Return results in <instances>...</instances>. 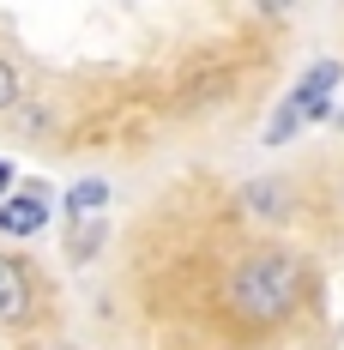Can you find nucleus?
<instances>
[{
    "label": "nucleus",
    "mask_w": 344,
    "mask_h": 350,
    "mask_svg": "<svg viewBox=\"0 0 344 350\" xmlns=\"http://www.w3.org/2000/svg\"><path fill=\"white\" fill-rule=\"evenodd\" d=\"M302 290H308L302 260L284 254V247H266V254H254V260L236 266L224 302H230V314H236L241 326H278V320L302 302Z\"/></svg>",
    "instance_id": "obj_1"
},
{
    "label": "nucleus",
    "mask_w": 344,
    "mask_h": 350,
    "mask_svg": "<svg viewBox=\"0 0 344 350\" xmlns=\"http://www.w3.org/2000/svg\"><path fill=\"white\" fill-rule=\"evenodd\" d=\"M42 224H49L42 187H31V193H6V200H0V236H36Z\"/></svg>",
    "instance_id": "obj_3"
},
{
    "label": "nucleus",
    "mask_w": 344,
    "mask_h": 350,
    "mask_svg": "<svg viewBox=\"0 0 344 350\" xmlns=\"http://www.w3.org/2000/svg\"><path fill=\"white\" fill-rule=\"evenodd\" d=\"M103 200H109L103 181H79V187L67 193V211H72V217H91V211H103Z\"/></svg>",
    "instance_id": "obj_4"
},
{
    "label": "nucleus",
    "mask_w": 344,
    "mask_h": 350,
    "mask_svg": "<svg viewBox=\"0 0 344 350\" xmlns=\"http://www.w3.org/2000/svg\"><path fill=\"white\" fill-rule=\"evenodd\" d=\"M6 187H12V163L0 157V200H6Z\"/></svg>",
    "instance_id": "obj_6"
},
{
    "label": "nucleus",
    "mask_w": 344,
    "mask_h": 350,
    "mask_svg": "<svg viewBox=\"0 0 344 350\" xmlns=\"http://www.w3.org/2000/svg\"><path fill=\"white\" fill-rule=\"evenodd\" d=\"M31 308H36L31 272H25L12 254H0V326H18V320H31Z\"/></svg>",
    "instance_id": "obj_2"
},
{
    "label": "nucleus",
    "mask_w": 344,
    "mask_h": 350,
    "mask_svg": "<svg viewBox=\"0 0 344 350\" xmlns=\"http://www.w3.org/2000/svg\"><path fill=\"white\" fill-rule=\"evenodd\" d=\"M18 103V72H12V61L0 55V109H12Z\"/></svg>",
    "instance_id": "obj_5"
},
{
    "label": "nucleus",
    "mask_w": 344,
    "mask_h": 350,
    "mask_svg": "<svg viewBox=\"0 0 344 350\" xmlns=\"http://www.w3.org/2000/svg\"><path fill=\"white\" fill-rule=\"evenodd\" d=\"M339 127H344V115H339Z\"/></svg>",
    "instance_id": "obj_7"
}]
</instances>
